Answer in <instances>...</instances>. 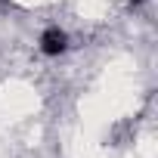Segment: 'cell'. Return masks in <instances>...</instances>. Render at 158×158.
I'll return each mask as SVG.
<instances>
[{
  "label": "cell",
  "instance_id": "obj_1",
  "mask_svg": "<svg viewBox=\"0 0 158 158\" xmlns=\"http://www.w3.org/2000/svg\"><path fill=\"white\" fill-rule=\"evenodd\" d=\"M40 53L44 56H62L65 50H68V34L62 31V28H44V34H40Z\"/></svg>",
  "mask_w": 158,
  "mask_h": 158
}]
</instances>
